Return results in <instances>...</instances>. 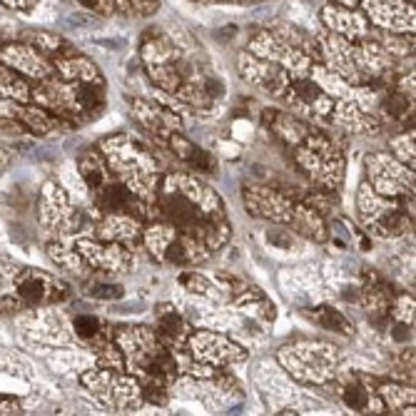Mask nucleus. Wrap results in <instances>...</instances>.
<instances>
[{
    "label": "nucleus",
    "mask_w": 416,
    "mask_h": 416,
    "mask_svg": "<svg viewBox=\"0 0 416 416\" xmlns=\"http://www.w3.org/2000/svg\"><path fill=\"white\" fill-rule=\"evenodd\" d=\"M152 205H155L160 220L197 237L209 252L220 249L229 240L232 227L225 215L222 200L217 197L215 189L202 185L187 172L165 175Z\"/></svg>",
    "instance_id": "f257e3e1"
},
{
    "label": "nucleus",
    "mask_w": 416,
    "mask_h": 416,
    "mask_svg": "<svg viewBox=\"0 0 416 416\" xmlns=\"http://www.w3.org/2000/svg\"><path fill=\"white\" fill-rule=\"evenodd\" d=\"M115 342L123 349L125 369L130 371L137 382H163L169 386L175 382L180 362L169 346L160 342L152 329L147 326H127L115 334Z\"/></svg>",
    "instance_id": "f03ea898"
},
{
    "label": "nucleus",
    "mask_w": 416,
    "mask_h": 416,
    "mask_svg": "<svg viewBox=\"0 0 416 416\" xmlns=\"http://www.w3.org/2000/svg\"><path fill=\"white\" fill-rule=\"evenodd\" d=\"M105 163L115 172V180L135 192L140 200H155L157 187V163L147 147L132 135H115L100 143Z\"/></svg>",
    "instance_id": "7ed1b4c3"
},
{
    "label": "nucleus",
    "mask_w": 416,
    "mask_h": 416,
    "mask_svg": "<svg viewBox=\"0 0 416 416\" xmlns=\"http://www.w3.org/2000/svg\"><path fill=\"white\" fill-rule=\"evenodd\" d=\"M30 100L50 115L65 120L67 125L90 120L105 107L103 85H78L67 80L60 83L52 78L40 80L38 87H30Z\"/></svg>",
    "instance_id": "20e7f679"
},
{
    "label": "nucleus",
    "mask_w": 416,
    "mask_h": 416,
    "mask_svg": "<svg viewBox=\"0 0 416 416\" xmlns=\"http://www.w3.org/2000/svg\"><path fill=\"white\" fill-rule=\"evenodd\" d=\"M339 359L342 354L337 346L312 339H297L280 349V364L304 384H329L337 374Z\"/></svg>",
    "instance_id": "39448f33"
},
{
    "label": "nucleus",
    "mask_w": 416,
    "mask_h": 416,
    "mask_svg": "<svg viewBox=\"0 0 416 416\" xmlns=\"http://www.w3.org/2000/svg\"><path fill=\"white\" fill-rule=\"evenodd\" d=\"M294 150H297L294 152L297 165L312 177L317 187L339 189L344 180V152H342V145L332 140V135L312 130L304 143Z\"/></svg>",
    "instance_id": "423d86ee"
},
{
    "label": "nucleus",
    "mask_w": 416,
    "mask_h": 416,
    "mask_svg": "<svg viewBox=\"0 0 416 416\" xmlns=\"http://www.w3.org/2000/svg\"><path fill=\"white\" fill-rule=\"evenodd\" d=\"M143 242L147 245L152 257L165 262V264L189 267L200 264L209 257V249L197 237L177 229L175 225H169L160 217L152 220L150 227L143 229Z\"/></svg>",
    "instance_id": "0eeeda50"
},
{
    "label": "nucleus",
    "mask_w": 416,
    "mask_h": 416,
    "mask_svg": "<svg viewBox=\"0 0 416 416\" xmlns=\"http://www.w3.org/2000/svg\"><path fill=\"white\" fill-rule=\"evenodd\" d=\"M357 202L364 227L384 240L409 232L411 222H414V212L404 207L402 197H384L374 192L369 185H362Z\"/></svg>",
    "instance_id": "6e6552de"
},
{
    "label": "nucleus",
    "mask_w": 416,
    "mask_h": 416,
    "mask_svg": "<svg viewBox=\"0 0 416 416\" xmlns=\"http://www.w3.org/2000/svg\"><path fill=\"white\" fill-rule=\"evenodd\" d=\"M83 386L107 409L135 411L143 406L140 382L132 374H123L120 369H90L80 377Z\"/></svg>",
    "instance_id": "1a4fd4ad"
},
{
    "label": "nucleus",
    "mask_w": 416,
    "mask_h": 416,
    "mask_svg": "<svg viewBox=\"0 0 416 416\" xmlns=\"http://www.w3.org/2000/svg\"><path fill=\"white\" fill-rule=\"evenodd\" d=\"M366 185L384 197H406L414 192V172L389 152L369 155L364 160Z\"/></svg>",
    "instance_id": "9d476101"
},
{
    "label": "nucleus",
    "mask_w": 416,
    "mask_h": 416,
    "mask_svg": "<svg viewBox=\"0 0 416 416\" xmlns=\"http://www.w3.org/2000/svg\"><path fill=\"white\" fill-rule=\"evenodd\" d=\"M185 351H187L195 362L215 366V369L240 364V362L247 359V351L242 349L240 344H234L232 339H227L225 334L207 332V329L189 332L187 342H185Z\"/></svg>",
    "instance_id": "9b49d317"
},
{
    "label": "nucleus",
    "mask_w": 416,
    "mask_h": 416,
    "mask_svg": "<svg viewBox=\"0 0 416 416\" xmlns=\"http://www.w3.org/2000/svg\"><path fill=\"white\" fill-rule=\"evenodd\" d=\"M282 98L292 107V115H302L314 123H329V117H332V95L312 78H294Z\"/></svg>",
    "instance_id": "f8f14e48"
},
{
    "label": "nucleus",
    "mask_w": 416,
    "mask_h": 416,
    "mask_svg": "<svg viewBox=\"0 0 416 416\" xmlns=\"http://www.w3.org/2000/svg\"><path fill=\"white\" fill-rule=\"evenodd\" d=\"M329 382L334 386V394L344 402L346 409L357 411V414H384L386 411L377 391V379L349 371V374H342V377L334 374Z\"/></svg>",
    "instance_id": "ddd939ff"
},
{
    "label": "nucleus",
    "mask_w": 416,
    "mask_h": 416,
    "mask_svg": "<svg viewBox=\"0 0 416 416\" xmlns=\"http://www.w3.org/2000/svg\"><path fill=\"white\" fill-rule=\"evenodd\" d=\"M15 289H18L20 300L30 306L55 304V302H65L70 297V287L60 277L43 272V269H23L20 274H15Z\"/></svg>",
    "instance_id": "4468645a"
},
{
    "label": "nucleus",
    "mask_w": 416,
    "mask_h": 416,
    "mask_svg": "<svg viewBox=\"0 0 416 416\" xmlns=\"http://www.w3.org/2000/svg\"><path fill=\"white\" fill-rule=\"evenodd\" d=\"M242 197H245V207L249 215L262 217V220L287 222L294 209V197L272 185H252V187L247 185Z\"/></svg>",
    "instance_id": "2eb2a0df"
},
{
    "label": "nucleus",
    "mask_w": 416,
    "mask_h": 416,
    "mask_svg": "<svg viewBox=\"0 0 416 416\" xmlns=\"http://www.w3.org/2000/svg\"><path fill=\"white\" fill-rule=\"evenodd\" d=\"M75 252L83 257L87 269H98L103 274L125 272L132 264V254L125 249V245L107 240H78Z\"/></svg>",
    "instance_id": "dca6fc26"
},
{
    "label": "nucleus",
    "mask_w": 416,
    "mask_h": 416,
    "mask_svg": "<svg viewBox=\"0 0 416 416\" xmlns=\"http://www.w3.org/2000/svg\"><path fill=\"white\" fill-rule=\"evenodd\" d=\"M240 67L247 83H252L257 90H262L264 95H272V98H282L284 90L289 87V83H292L289 72L282 65L269 63V60L254 58V55H242Z\"/></svg>",
    "instance_id": "f3484780"
},
{
    "label": "nucleus",
    "mask_w": 416,
    "mask_h": 416,
    "mask_svg": "<svg viewBox=\"0 0 416 416\" xmlns=\"http://www.w3.org/2000/svg\"><path fill=\"white\" fill-rule=\"evenodd\" d=\"M40 222L50 229L70 232L78 225V209L72 207L70 197L60 185L48 183L40 195Z\"/></svg>",
    "instance_id": "a211bd4d"
},
{
    "label": "nucleus",
    "mask_w": 416,
    "mask_h": 416,
    "mask_svg": "<svg viewBox=\"0 0 416 416\" xmlns=\"http://www.w3.org/2000/svg\"><path fill=\"white\" fill-rule=\"evenodd\" d=\"M132 115L160 145L167 143V137L172 132H183V120L175 112L165 110V107L150 103V100H135L132 103Z\"/></svg>",
    "instance_id": "6ab92c4d"
},
{
    "label": "nucleus",
    "mask_w": 416,
    "mask_h": 416,
    "mask_svg": "<svg viewBox=\"0 0 416 416\" xmlns=\"http://www.w3.org/2000/svg\"><path fill=\"white\" fill-rule=\"evenodd\" d=\"M0 63L15 70L18 75L33 80H45L52 75V65L38 48L28 45H3L0 48Z\"/></svg>",
    "instance_id": "aec40b11"
},
{
    "label": "nucleus",
    "mask_w": 416,
    "mask_h": 416,
    "mask_svg": "<svg viewBox=\"0 0 416 416\" xmlns=\"http://www.w3.org/2000/svg\"><path fill=\"white\" fill-rule=\"evenodd\" d=\"M222 95H225V85L212 75H187V80L177 90V98L189 107H195L197 112L212 110L222 100Z\"/></svg>",
    "instance_id": "412c9836"
},
{
    "label": "nucleus",
    "mask_w": 416,
    "mask_h": 416,
    "mask_svg": "<svg viewBox=\"0 0 416 416\" xmlns=\"http://www.w3.org/2000/svg\"><path fill=\"white\" fill-rule=\"evenodd\" d=\"M143 217L130 215V212H105L98 222V240L135 245L143 240Z\"/></svg>",
    "instance_id": "4be33fe9"
},
{
    "label": "nucleus",
    "mask_w": 416,
    "mask_h": 416,
    "mask_svg": "<svg viewBox=\"0 0 416 416\" xmlns=\"http://www.w3.org/2000/svg\"><path fill=\"white\" fill-rule=\"evenodd\" d=\"M165 147H169V152H172V155H175L180 163L187 165L189 169H195V172H205V175H215V169H217L215 155H212V152H207V150H202L200 145L189 143L183 132H172V135L167 137Z\"/></svg>",
    "instance_id": "5701e85b"
},
{
    "label": "nucleus",
    "mask_w": 416,
    "mask_h": 416,
    "mask_svg": "<svg viewBox=\"0 0 416 416\" xmlns=\"http://www.w3.org/2000/svg\"><path fill=\"white\" fill-rule=\"evenodd\" d=\"M155 334L169 349H185L189 337V326L172 304H160L155 312Z\"/></svg>",
    "instance_id": "b1692460"
},
{
    "label": "nucleus",
    "mask_w": 416,
    "mask_h": 416,
    "mask_svg": "<svg viewBox=\"0 0 416 416\" xmlns=\"http://www.w3.org/2000/svg\"><path fill=\"white\" fill-rule=\"evenodd\" d=\"M329 123H334V127H339V130L351 132V135H371V132L379 130L377 117L371 112L359 110L357 105L349 103V100H342V103L334 105Z\"/></svg>",
    "instance_id": "393cba45"
},
{
    "label": "nucleus",
    "mask_w": 416,
    "mask_h": 416,
    "mask_svg": "<svg viewBox=\"0 0 416 416\" xmlns=\"http://www.w3.org/2000/svg\"><path fill=\"white\" fill-rule=\"evenodd\" d=\"M10 115H15L20 123L25 125V130L35 132V135H58V132L67 130L70 125L60 117L50 115L48 110L38 107V105H25L18 103L15 107H10Z\"/></svg>",
    "instance_id": "a878e982"
},
{
    "label": "nucleus",
    "mask_w": 416,
    "mask_h": 416,
    "mask_svg": "<svg viewBox=\"0 0 416 416\" xmlns=\"http://www.w3.org/2000/svg\"><path fill=\"white\" fill-rule=\"evenodd\" d=\"M264 123L272 127V132L280 137L282 143L289 145V147H300L306 140V135L312 132V127L300 120L297 115H289V112H277V110H264Z\"/></svg>",
    "instance_id": "bb28decb"
},
{
    "label": "nucleus",
    "mask_w": 416,
    "mask_h": 416,
    "mask_svg": "<svg viewBox=\"0 0 416 416\" xmlns=\"http://www.w3.org/2000/svg\"><path fill=\"white\" fill-rule=\"evenodd\" d=\"M287 225L297 234H302V237H306V240L312 242H326V237H329L326 234L324 217L319 215L314 207H309L306 202H294V209L292 215H289V220H287Z\"/></svg>",
    "instance_id": "cd10ccee"
},
{
    "label": "nucleus",
    "mask_w": 416,
    "mask_h": 416,
    "mask_svg": "<svg viewBox=\"0 0 416 416\" xmlns=\"http://www.w3.org/2000/svg\"><path fill=\"white\" fill-rule=\"evenodd\" d=\"M366 10L379 25L414 28V10L402 0H366Z\"/></svg>",
    "instance_id": "c85d7f7f"
},
{
    "label": "nucleus",
    "mask_w": 416,
    "mask_h": 416,
    "mask_svg": "<svg viewBox=\"0 0 416 416\" xmlns=\"http://www.w3.org/2000/svg\"><path fill=\"white\" fill-rule=\"evenodd\" d=\"M55 67H58L60 75H63L67 83L103 85V75H100L98 65H92L87 58H80V55H75V50L67 52V55H60V58H55Z\"/></svg>",
    "instance_id": "c756f323"
},
{
    "label": "nucleus",
    "mask_w": 416,
    "mask_h": 416,
    "mask_svg": "<svg viewBox=\"0 0 416 416\" xmlns=\"http://www.w3.org/2000/svg\"><path fill=\"white\" fill-rule=\"evenodd\" d=\"M322 20L332 28L334 33H342V35H346V38H359V35L366 33L364 18L357 13H351V10H344V8H324Z\"/></svg>",
    "instance_id": "7c9ffc66"
},
{
    "label": "nucleus",
    "mask_w": 416,
    "mask_h": 416,
    "mask_svg": "<svg viewBox=\"0 0 416 416\" xmlns=\"http://www.w3.org/2000/svg\"><path fill=\"white\" fill-rule=\"evenodd\" d=\"M377 391L384 402V409H391L397 414H414V389L404 384L377 382Z\"/></svg>",
    "instance_id": "2f4dec72"
},
{
    "label": "nucleus",
    "mask_w": 416,
    "mask_h": 416,
    "mask_svg": "<svg viewBox=\"0 0 416 416\" xmlns=\"http://www.w3.org/2000/svg\"><path fill=\"white\" fill-rule=\"evenodd\" d=\"M78 167H80V177H83V183L87 185V189H90V192L100 189L112 177L110 167H107V163H105V157L100 155V152H95V150L85 152V155L80 157Z\"/></svg>",
    "instance_id": "473e14b6"
},
{
    "label": "nucleus",
    "mask_w": 416,
    "mask_h": 416,
    "mask_svg": "<svg viewBox=\"0 0 416 416\" xmlns=\"http://www.w3.org/2000/svg\"><path fill=\"white\" fill-rule=\"evenodd\" d=\"M306 317L312 319L314 324H319L326 332H337L342 337H351L354 334V324L344 317V312H339L334 306H319L314 312H309Z\"/></svg>",
    "instance_id": "72a5a7b5"
},
{
    "label": "nucleus",
    "mask_w": 416,
    "mask_h": 416,
    "mask_svg": "<svg viewBox=\"0 0 416 416\" xmlns=\"http://www.w3.org/2000/svg\"><path fill=\"white\" fill-rule=\"evenodd\" d=\"M0 95L8 100H15V103H28L30 100V85L20 78L15 70L3 65V63H0Z\"/></svg>",
    "instance_id": "f704fd0d"
},
{
    "label": "nucleus",
    "mask_w": 416,
    "mask_h": 416,
    "mask_svg": "<svg viewBox=\"0 0 416 416\" xmlns=\"http://www.w3.org/2000/svg\"><path fill=\"white\" fill-rule=\"evenodd\" d=\"M48 254H50V260L58 267H63V269H70V272L75 274L87 272V264H85L83 257L75 252V247H67L63 242H50V245H48Z\"/></svg>",
    "instance_id": "c9c22d12"
},
{
    "label": "nucleus",
    "mask_w": 416,
    "mask_h": 416,
    "mask_svg": "<svg viewBox=\"0 0 416 416\" xmlns=\"http://www.w3.org/2000/svg\"><path fill=\"white\" fill-rule=\"evenodd\" d=\"M382 107L384 112L391 117V120H404V123H409L411 110H414V98H409V95H404L402 90H386V95H384L382 100Z\"/></svg>",
    "instance_id": "e433bc0d"
},
{
    "label": "nucleus",
    "mask_w": 416,
    "mask_h": 416,
    "mask_svg": "<svg viewBox=\"0 0 416 416\" xmlns=\"http://www.w3.org/2000/svg\"><path fill=\"white\" fill-rule=\"evenodd\" d=\"M85 294L90 300H98V302H115V300H123L125 297V289L123 284H112V282H103V280H92L85 284Z\"/></svg>",
    "instance_id": "4c0bfd02"
},
{
    "label": "nucleus",
    "mask_w": 416,
    "mask_h": 416,
    "mask_svg": "<svg viewBox=\"0 0 416 416\" xmlns=\"http://www.w3.org/2000/svg\"><path fill=\"white\" fill-rule=\"evenodd\" d=\"M306 205L317 209L322 217L334 215V212L339 209V202H337V195H334V189H324V187L309 192V195H306Z\"/></svg>",
    "instance_id": "58836bf2"
},
{
    "label": "nucleus",
    "mask_w": 416,
    "mask_h": 416,
    "mask_svg": "<svg viewBox=\"0 0 416 416\" xmlns=\"http://www.w3.org/2000/svg\"><path fill=\"white\" fill-rule=\"evenodd\" d=\"M185 289H189L192 294H200V297H209V300H220V292H217V287L207 280V277H202V274H195V272H185L180 277Z\"/></svg>",
    "instance_id": "ea45409f"
},
{
    "label": "nucleus",
    "mask_w": 416,
    "mask_h": 416,
    "mask_svg": "<svg viewBox=\"0 0 416 416\" xmlns=\"http://www.w3.org/2000/svg\"><path fill=\"white\" fill-rule=\"evenodd\" d=\"M72 329H75V334H78L80 339L92 342V339L103 332V324H100V319L92 317V314H78V317L72 319Z\"/></svg>",
    "instance_id": "a19ab883"
},
{
    "label": "nucleus",
    "mask_w": 416,
    "mask_h": 416,
    "mask_svg": "<svg viewBox=\"0 0 416 416\" xmlns=\"http://www.w3.org/2000/svg\"><path fill=\"white\" fill-rule=\"evenodd\" d=\"M391 147H394V157L397 160H402L404 165H409L414 169V132H404V135L394 137Z\"/></svg>",
    "instance_id": "79ce46f5"
},
{
    "label": "nucleus",
    "mask_w": 416,
    "mask_h": 416,
    "mask_svg": "<svg viewBox=\"0 0 416 416\" xmlns=\"http://www.w3.org/2000/svg\"><path fill=\"white\" fill-rule=\"evenodd\" d=\"M23 306L25 302L20 300V297H13V294H8L0 300V314H15V312H23Z\"/></svg>",
    "instance_id": "37998d69"
},
{
    "label": "nucleus",
    "mask_w": 416,
    "mask_h": 416,
    "mask_svg": "<svg viewBox=\"0 0 416 416\" xmlns=\"http://www.w3.org/2000/svg\"><path fill=\"white\" fill-rule=\"evenodd\" d=\"M0 414H20V402L13 397H0Z\"/></svg>",
    "instance_id": "c03bdc74"
},
{
    "label": "nucleus",
    "mask_w": 416,
    "mask_h": 416,
    "mask_svg": "<svg viewBox=\"0 0 416 416\" xmlns=\"http://www.w3.org/2000/svg\"><path fill=\"white\" fill-rule=\"evenodd\" d=\"M10 157H13V150L8 145H0V172H6V167L10 165Z\"/></svg>",
    "instance_id": "a18cd8bd"
},
{
    "label": "nucleus",
    "mask_w": 416,
    "mask_h": 416,
    "mask_svg": "<svg viewBox=\"0 0 416 416\" xmlns=\"http://www.w3.org/2000/svg\"><path fill=\"white\" fill-rule=\"evenodd\" d=\"M3 3H8V6H13V8H28V6H33L35 0H3Z\"/></svg>",
    "instance_id": "49530a36"
},
{
    "label": "nucleus",
    "mask_w": 416,
    "mask_h": 416,
    "mask_svg": "<svg viewBox=\"0 0 416 416\" xmlns=\"http://www.w3.org/2000/svg\"><path fill=\"white\" fill-rule=\"evenodd\" d=\"M100 3H103V0H80V6L90 8V10H95V8H100Z\"/></svg>",
    "instance_id": "de8ad7c7"
}]
</instances>
